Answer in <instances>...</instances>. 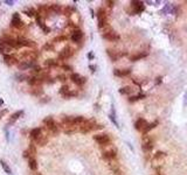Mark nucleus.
<instances>
[{
    "label": "nucleus",
    "mask_w": 187,
    "mask_h": 175,
    "mask_svg": "<svg viewBox=\"0 0 187 175\" xmlns=\"http://www.w3.org/2000/svg\"><path fill=\"white\" fill-rule=\"evenodd\" d=\"M28 166H29V168H30L32 171H36L38 163H36L35 158H29V159H28Z\"/></svg>",
    "instance_id": "obj_27"
},
{
    "label": "nucleus",
    "mask_w": 187,
    "mask_h": 175,
    "mask_svg": "<svg viewBox=\"0 0 187 175\" xmlns=\"http://www.w3.org/2000/svg\"><path fill=\"white\" fill-rule=\"evenodd\" d=\"M74 54V49L71 47H65L60 53H59V60H67L69 57H71Z\"/></svg>",
    "instance_id": "obj_9"
},
{
    "label": "nucleus",
    "mask_w": 187,
    "mask_h": 175,
    "mask_svg": "<svg viewBox=\"0 0 187 175\" xmlns=\"http://www.w3.org/2000/svg\"><path fill=\"white\" fill-rule=\"evenodd\" d=\"M27 82H28V84L29 85H32V86H41V84L43 83V80L42 78H40V77H28V80H27Z\"/></svg>",
    "instance_id": "obj_19"
},
{
    "label": "nucleus",
    "mask_w": 187,
    "mask_h": 175,
    "mask_svg": "<svg viewBox=\"0 0 187 175\" xmlns=\"http://www.w3.org/2000/svg\"><path fill=\"white\" fill-rule=\"evenodd\" d=\"M43 123L46 124V128H47L50 133H53L54 135L59 133V131H60L59 125H57V123L54 120L52 117H47V118H45V119H43Z\"/></svg>",
    "instance_id": "obj_4"
},
{
    "label": "nucleus",
    "mask_w": 187,
    "mask_h": 175,
    "mask_svg": "<svg viewBox=\"0 0 187 175\" xmlns=\"http://www.w3.org/2000/svg\"><path fill=\"white\" fill-rule=\"evenodd\" d=\"M119 92L122 95H131L134 92V89H132V86H124L120 89Z\"/></svg>",
    "instance_id": "obj_28"
},
{
    "label": "nucleus",
    "mask_w": 187,
    "mask_h": 175,
    "mask_svg": "<svg viewBox=\"0 0 187 175\" xmlns=\"http://www.w3.org/2000/svg\"><path fill=\"white\" fill-rule=\"evenodd\" d=\"M61 67L63 68V69H66V70H68V71H70V70H73V68L70 67V66H66V64H62Z\"/></svg>",
    "instance_id": "obj_38"
},
{
    "label": "nucleus",
    "mask_w": 187,
    "mask_h": 175,
    "mask_svg": "<svg viewBox=\"0 0 187 175\" xmlns=\"http://www.w3.org/2000/svg\"><path fill=\"white\" fill-rule=\"evenodd\" d=\"M103 38H104L105 40L112 41V42L118 41L120 39L119 34H118V33H116L115 30H112V29L109 27V26L103 29Z\"/></svg>",
    "instance_id": "obj_5"
},
{
    "label": "nucleus",
    "mask_w": 187,
    "mask_h": 175,
    "mask_svg": "<svg viewBox=\"0 0 187 175\" xmlns=\"http://www.w3.org/2000/svg\"><path fill=\"white\" fill-rule=\"evenodd\" d=\"M22 114H24V111H22V110H21V111H16L15 113H13V114H12V117L10 118L8 124H13V123H15V121L18 120V119H19V118H20Z\"/></svg>",
    "instance_id": "obj_22"
},
{
    "label": "nucleus",
    "mask_w": 187,
    "mask_h": 175,
    "mask_svg": "<svg viewBox=\"0 0 187 175\" xmlns=\"http://www.w3.org/2000/svg\"><path fill=\"white\" fill-rule=\"evenodd\" d=\"M62 11H63V14L67 15V16H70L71 13H73V8H71V7H65Z\"/></svg>",
    "instance_id": "obj_34"
},
{
    "label": "nucleus",
    "mask_w": 187,
    "mask_h": 175,
    "mask_svg": "<svg viewBox=\"0 0 187 175\" xmlns=\"http://www.w3.org/2000/svg\"><path fill=\"white\" fill-rule=\"evenodd\" d=\"M5 4H7V5H10V6H12L14 2L13 1H11V0H5Z\"/></svg>",
    "instance_id": "obj_40"
},
{
    "label": "nucleus",
    "mask_w": 187,
    "mask_h": 175,
    "mask_svg": "<svg viewBox=\"0 0 187 175\" xmlns=\"http://www.w3.org/2000/svg\"><path fill=\"white\" fill-rule=\"evenodd\" d=\"M0 165H1L2 169L5 171V173H7V174H11V173H12V172H11V168L8 167V165H7L5 161H2V160H1V161H0Z\"/></svg>",
    "instance_id": "obj_32"
},
{
    "label": "nucleus",
    "mask_w": 187,
    "mask_h": 175,
    "mask_svg": "<svg viewBox=\"0 0 187 175\" xmlns=\"http://www.w3.org/2000/svg\"><path fill=\"white\" fill-rule=\"evenodd\" d=\"M35 67V63L32 62V61H21V63L18 64V68L20 70H26V69H29V68H34Z\"/></svg>",
    "instance_id": "obj_21"
},
{
    "label": "nucleus",
    "mask_w": 187,
    "mask_h": 175,
    "mask_svg": "<svg viewBox=\"0 0 187 175\" xmlns=\"http://www.w3.org/2000/svg\"><path fill=\"white\" fill-rule=\"evenodd\" d=\"M45 66H46V67L50 68V67H57V66H61V64H60V62H59V61L53 60V58H49V60H46Z\"/></svg>",
    "instance_id": "obj_24"
},
{
    "label": "nucleus",
    "mask_w": 187,
    "mask_h": 175,
    "mask_svg": "<svg viewBox=\"0 0 187 175\" xmlns=\"http://www.w3.org/2000/svg\"><path fill=\"white\" fill-rule=\"evenodd\" d=\"M24 13L26 14L27 16H30V18H33V16H35L38 12H35V10L34 8H26L25 11H24Z\"/></svg>",
    "instance_id": "obj_31"
},
{
    "label": "nucleus",
    "mask_w": 187,
    "mask_h": 175,
    "mask_svg": "<svg viewBox=\"0 0 187 175\" xmlns=\"http://www.w3.org/2000/svg\"><path fill=\"white\" fill-rule=\"evenodd\" d=\"M157 125H158V121H153L152 124H148V125H147V127H146V130H145V132H144L143 134H146L148 131H151L152 128H154Z\"/></svg>",
    "instance_id": "obj_33"
},
{
    "label": "nucleus",
    "mask_w": 187,
    "mask_h": 175,
    "mask_svg": "<svg viewBox=\"0 0 187 175\" xmlns=\"http://www.w3.org/2000/svg\"><path fill=\"white\" fill-rule=\"evenodd\" d=\"M114 74L115 76H118V77H125L131 74V69H115Z\"/></svg>",
    "instance_id": "obj_20"
},
{
    "label": "nucleus",
    "mask_w": 187,
    "mask_h": 175,
    "mask_svg": "<svg viewBox=\"0 0 187 175\" xmlns=\"http://www.w3.org/2000/svg\"><path fill=\"white\" fill-rule=\"evenodd\" d=\"M70 39L73 40V42H76V43L81 42V40L83 39V33H82V30H80V29H74L73 33H71Z\"/></svg>",
    "instance_id": "obj_15"
},
{
    "label": "nucleus",
    "mask_w": 187,
    "mask_h": 175,
    "mask_svg": "<svg viewBox=\"0 0 187 175\" xmlns=\"http://www.w3.org/2000/svg\"><path fill=\"white\" fill-rule=\"evenodd\" d=\"M6 112H7V110H4L2 112H0V117H1V116H4V114H5Z\"/></svg>",
    "instance_id": "obj_41"
},
{
    "label": "nucleus",
    "mask_w": 187,
    "mask_h": 175,
    "mask_svg": "<svg viewBox=\"0 0 187 175\" xmlns=\"http://www.w3.org/2000/svg\"><path fill=\"white\" fill-rule=\"evenodd\" d=\"M105 4H107L109 7H112V6H114V4H115V1H105Z\"/></svg>",
    "instance_id": "obj_39"
},
{
    "label": "nucleus",
    "mask_w": 187,
    "mask_h": 175,
    "mask_svg": "<svg viewBox=\"0 0 187 175\" xmlns=\"http://www.w3.org/2000/svg\"><path fill=\"white\" fill-rule=\"evenodd\" d=\"M4 62L7 64V66H15V64H19V61L15 56L12 55H5L4 56Z\"/></svg>",
    "instance_id": "obj_18"
},
{
    "label": "nucleus",
    "mask_w": 187,
    "mask_h": 175,
    "mask_svg": "<svg viewBox=\"0 0 187 175\" xmlns=\"http://www.w3.org/2000/svg\"><path fill=\"white\" fill-rule=\"evenodd\" d=\"M147 125H148V123H147L145 119L139 118V119H137V121L134 123V128H136L137 131H139V132L144 133V132H145V130H146Z\"/></svg>",
    "instance_id": "obj_12"
},
{
    "label": "nucleus",
    "mask_w": 187,
    "mask_h": 175,
    "mask_svg": "<svg viewBox=\"0 0 187 175\" xmlns=\"http://www.w3.org/2000/svg\"><path fill=\"white\" fill-rule=\"evenodd\" d=\"M97 19H98V28L104 29L108 27V14L104 8H98L97 11Z\"/></svg>",
    "instance_id": "obj_2"
},
{
    "label": "nucleus",
    "mask_w": 187,
    "mask_h": 175,
    "mask_svg": "<svg viewBox=\"0 0 187 175\" xmlns=\"http://www.w3.org/2000/svg\"><path fill=\"white\" fill-rule=\"evenodd\" d=\"M70 80H71L73 83L77 84V85H83V84L87 82V78L80 76L79 74H71V75H70Z\"/></svg>",
    "instance_id": "obj_14"
},
{
    "label": "nucleus",
    "mask_w": 187,
    "mask_h": 175,
    "mask_svg": "<svg viewBox=\"0 0 187 175\" xmlns=\"http://www.w3.org/2000/svg\"><path fill=\"white\" fill-rule=\"evenodd\" d=\"M56 78H57V80H59L60 82H66V80H67L65 75H59V76H57Z\"/></svg>",
    "instance_id": "obj_37"
},
{
    "label": "nucleus",
    "mask_w": 187,
    "mask_h": 175,
    "mask_svg": "<svg viewBox=\"0 0 187 175\" xmlns=\"http://www.w3.org/2000/svg\"><path fill=\"white\" fill-rule=\"evenodd\" d=\"M12 50H13V48L12 47H10L5 41H2L0 39V53L4 55H10L12 53Z\"/></svg>",
    "instance_id": "obj_13"
},
{
    "label": "nucleus",
    "mask_w": 187,
    "mask_h": 175,
    "mask_svg": "<svg viewBox=\"0 0 187 175\" xmlns=\"http://www.w3.org/2000/svg\"><path fill=\"white\" fill-rule=\"evenodd\" d=\"M50 12V7L49 6H46V5H42L39 6V10H38V14L40 15L41 19H45L48 16V14Z\"/></svg>",
    "instance_id": "obj_16"
},
{
    "label": "nucleus",
    "mask_w": 187,
    "mask_h": 175,
    "mask_svg": "<svg viewBox=\"0 0 187 175\" xmlns=\"http://www.w3.org/2000/svg\"><path fill=\"white\" fill-rule=\"evenodd\" d=\"M88 56H89V58H93V57H94V55H93V54H89Z\"/></svg>",
    "instance_id": "obj_43"
},
{
    "label": "nucleus",
    "mask_w": 187,
    "mask_h": 175,
    "mask_svg": "<svg viewBox=\"0 0 187 175\" xmlns=\"http://www.w3.org/2000/svg\"><path fill=\"white\" fill-rule=\"evenodd\" d=\"M45 50H53L54 49V44L53 43H46L45 47H43Z\"/></svg>",
    "instance_id": "obj_35"
},
{
    "label": "nucleus",
    "mask_w": 187,
    "mask_h": 175,
    "mask_svg": "<svg viewBox=\"0 0 187 175\" xmlns=\"http://www.w3.org/2000/svg\"><path fill=\"white\" fill-rule=\"evenodd\" d=\"M29 92L32 95H34V96H40V95L43 94V90H42L41 86H33V88L29 90Z\"/></svg>",
    "instance_id": "obj_25"
},
{
    "label": "nucleus",
    "mask_w": 187,
    "mask_h": 175,
    "mask_svg": "<svg viewBox=\"0 0 187 175\" xmlns=\"http://www.w3.org/2000/svg\"><path fill=\"white\" fill-rule=\"evenodd\" d=\"M165 159H166V153H164V152H157L153 155V158H152V161H151L152 162V166L156 169H158L161 165L165 162Z\"/></svg>",
    "instance_id": "obj_6"
},
{
    "label": "nucleus",
    "mask_w": 187,
    "mask_h": 175,
    "mask_svg": "<svg viewBox=\"0 0 187 175\" xmlns=\"http://www.w3.org/2000/svg\"><path fill=\"white\" fill-rule=\"evenodd\" d=\"M94 140H95L99 146H105L108 144H110V137L108 134H105V133L94 135Z\"/></svg>",
    "instance_id": "obj_7"
},
{
    "label": "nucleus",
    "mask_w": 187,
    "mask_h": 175,
    "mask_svg": "<svg viewBox=\"0 0 187 175\" xmlns=\"http://www.w3.org/2000/svg\"><path fill=\"white\" fill-rule=\"evenodd\" d=\"M103 148V159H105L107 161L115 160L117 157V148L112 146V144H108L105 146H101Z\"/></svg>",
    "instance_id": "obj_1"
},
{
    "label": "nucleus",
    "mask_w": 187,
    "mask_h": 175,
    "mask_svg": "<svg viewBox=\"0 0 187 175\" xmlns=\"http://www.w3.org/2000/svg\"><path fill=\"white\" fill-rule=\"evenodd\" d=\"M147 56V53L146 52H143V53H139V54H136L134 56H131L130 57V61L131 62H136V61H139V60H142V58H144V57H146Z\"/></svg>",
    "instance_id": "obj_23"
},
{
    "label": "nucleus",
    "mask_w": 187,
    "mask_h": 175,
    "mask_svg": "<svg viewBox=\"0 0 187 175\" xmlns=\"http://www.w3.org/2000/svg\"><path fill=\"white\" fill-rule=\"evenodd\" d=\"M2 103H4V102H2V100H1V99H0V105H1V104H2Z\"/></svg>",
    "instance_id": "obj_44"
},
{
    "label": "nucleus",
    "mask_w": 187,
    "mask_h": 175,
    "mask_svg": "<svg viewBox=\"0 0 187 175\" xmlns=\"http://www.w3.org/2000/svg\"><path fill=\"white\" fill-rule=\"evenodd\" d=\"M143 98H145V95L139 94V95H137V96H132V97H130V98H129V102H130V103H134V102L140 100V99H143Z\"/></svg>",
    "instance_id": "obj_30"
},
{
    "label": "nucleus",
    "mask_w": 187,
    "mask_h": 175,
    "mask_svg": "<svg viewBox=\"0 0 187 175\" xmlns=\"http://www.w3.org/2000/svg\"><path fill=\"white\" fill-rule=\"evenodd\" d=\"M131 4H132V6H131V14L132 15L142 13L144 11V5L142 1H132Z\"/></svg>",
    "instance_id": "obj_11"
},
{
    "label": "nucleus",
    "mask_w": 187,
    "mask_h": 175,
    "mask_svg": "<svg viewBox=\"0 0 187 175\" xmlns=\"http://www.w3.org/2000/svg\"><path fill=\"white\" fill-rule=\"evenodd\" d=\"M34 143L38 145V146H41V147H43V146H46L47 145V143H48V137L46 134H43V133H41L35 140H34Z\"/></svg>",
    "instance_id": "obj_17"
},
{
    "label": "nucleus",
    "mask_w": 187,
    "mask_h": 175,
    "mask_svg": "<svg viewBox=\"0 0 187 175\" xmlns=\"http://www.w3.org/2000/svg\"><path fill=\"white\" fill-rule=\"evenodd\" d=\"M20 57L24 61H32V62H34L38 58V53L34 52V50H28V52H25V53L20 54Z\"/></svg>",
    "instance_id": "obj_10"
},
{
    "label": "nucleus",
    "mask_w": 187,
    "mask_h": 175,
    "mask_svg": "<svg viewBox=\"0 0 187 175\" xmlns=\"http://www.w3.org/2000/svg\"><path fill=\"white\" fill-rule=\"evenodd\" d=\"M107 53H108V55L110 56V58H111L112 61H116V60L119 57V55H118L117 52H114V50H111V49H108Z\"/></svg>",
    "instance_id": "obj_29"
},
{
    "label": "nucleus",
    "mask_w": 187,
    "mask_h": 175,
    "mask_svg": "<svg viewBox=\"0 0 187 175\" xmlns=\"http://www.w3.org/2000/svg\"><path fill=\"white\" fill-rule=\"evenodd\" d=\"M41 133H42L41 128L36 127V128H33V130L30 131V134H29V135H30V138H32L33 140H35V139H36V138H38V137H39V135H40Z\"/></svg>",
    "instance_id": "obj_26"
},
{
    "label": "nucleus",
    "mask_w": 187,
    "mask_h": 175,
    "mask_svg": "<svg viewBox=\"0 0 187 175\" xmlns=\"http://www.w3.org/2000/svg\"><path fill=\"white\" fill-rule=\"evenodd\" d=\"M11 26L13 28H16V29H20L25 26L24 21L20 19L19 16V13H14L13 16H12V20H11Z\"/></svg>",
    "instance_id": "obj_8"
},
{
    "label": "nucleus",
    "mask_w": 187,
    "mask_h": 175,
    "mask_svg": "<svg viewBox=\"0 0 187 175\" xmlns=\"http://www.w3.org/2000/svg\"><path fill=\"white\" fill-rule=\"evenodd\" d=\"M153 138L148 134H143V138H142V148L145 153H150L153 148Z\"/></svg>",
    "instance_id": "obj_3"
},
{
    "label": "nucleus",
    "mask_w": 187,
    "mask_h": 175,
    "mask_svg": "<svg viewBox=\"0 0 187 175\" xmlns=\"http://www.w3.org/2000/svg\"><path fill=\"white\" fill-rule=\"evenodd\" d=\"M89 68L91 69V71H93V72H94V71H95V67H94V66H90V67H89Z\"/></svg>",
    "instance_id": "obj_42"
},
{
    "label": "nucleus",
    "mask_w": 187,
    "mask_h": 175,
    "mask_svg": "<svg viewBox=\"0 0 187 175\" xmlns=\"http://www.w3.org/2000/svg\"><path fill=\"white\" fill-rule=\"evenodd\" d=\"M68 38L67 36H57L54 39V42H61V41H67Z\"/></svg>",
    "instance_id": "obj_36"
},
{
    "label": "nucleus",
    "mask_w": 187,
    "mask_h": 175,
    "mask_svg": "<svg viewBox=\"0 0 187 175\" xmlns=\"http://www.w3.org/2000/svg\"><path fill=\"white\" fill-rule=\"evenodd\" d=\"M36 175H41V174H36Z\"/></svg>",
    "instance_id": "obj_45"
}]
</instances>
